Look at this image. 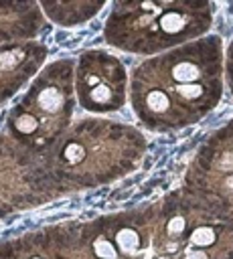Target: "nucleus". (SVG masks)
I'll use <instances>...</instances> for the list:
<instances>
[{"mask_svg": "<svg viewBox=\"0 0 233 259\" xmlns=\"http://www.w3.org/2000/svg\"><path fill=\"white\" fill-rule=\"evenodd\" d=\"M166 67V77L150 81L144 93V111L152 115H190L199 113L219 97V65L217 57L201 65L192 57L160 61Z\"/></svg>", "mask_w": 233, "mask_h": 259, "instance_id": "f257e3e1", "label": "nucleus"}, {"mask_svg": "<svg viewBox=\"0 0 233 259\" xmlns=\"http://www.w3.org/2000/svg\"><path fill=\"white\" fill-rule=\"evenodd\" d=\"M36 103H38V107H41L43 111L53 113V111H57V109L63 105V95H61L55 87H45V89L38 93Z\"/></svg>", "mask_w": 233, "mask_h": 259, "instance_id": "f03ea898", "label": "nucleus"}, {"mask_svg": "<svg viewBox=\"0 0 233 259\" xmlns=\"http://www.w3.org/2000/svg\"><path fill=\"white\" fill-rule=\"evenodd\" d=\"M118 243H120V247H122L126 253H130V251H134V249H136L138 237H136V233H134V231L124 229V231H120V233H118Z\"/></svg>", "mask_w": 233, "mask_h": 259, "instance_id": "7ed1b4c3", "label": "nucleus"}, {"mask_svg": "<svg viewBox=\"0 0 233 259\" xmlns=\"http://www.w3.org/2000/svg\"><path fill=\"white\" fill-rule=\"evenodd\" d=\"M213 239H215V233H213V229H209V227L197 229V231L192 233V243H195V245H209V243H213Z\"/></svg>", "mask_w": 233, "mask_h": 259, "instance_id": "20e7f679", "label": "nucleus"}, {"mask_svg": "<svg viewBox=\"0 0 233 259\" xmlns=\"http://www.w3.org/2000/svg\"><path fill=\"white\" fill-rule=\"evenodd\" d=\"M95 253H97L101 259H113V257H115L113 247H111L105 239H97V241H95Z\"/></svg>", "mask_w": 233, "mask_h": 259, "instance_id": "39448f33", "label": "nucleus"}, {"mask_svg": "<svg viewBox=\"0 0 233 259\" xmlns=\"http://www.w3.org/2000/svg\"><path fill=\"white\" fill-rule=\"evenodd\" d=\"M184 229V221L182 219H174L172 223H170V233H178V231H182Z\"/></svg>", "mask_w": 233, "mask_h": 259, "instance_id": "423d86ee", "label": "nucleus"}, {"mask_svg": "<svg viewBox=\"0 0 233 259\" xmlns=\"http://www.w3.org/2000/svg\"><path fill=\"white\" fill-rule=\"evenodd\" d=\"M231 73H233V65H231V57H229V77H231Z\"/></svg>", "mask_w": 233, "mask_h": 259, "instance_id": "0eeeda50", "label": "nucleus"}]
</instances>
